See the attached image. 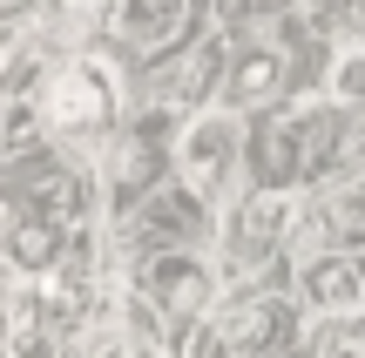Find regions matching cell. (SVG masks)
<instances>
[{
    "mask_svg": "<svg viewBox=\"0 0 365 358\" xmlns=\"http://www.w3.org/2000/svg\"><path fill=\"white\" fill-rule=\"evenodd\" d=\"M115 68L95 61V54H75V61H61L48 75V88H41V115H48L54 135H102L108 122H115Z\"/></svg>",
    "mask_w": 365,
    "mask_h": 358,
    "instance_id": "cell-1",
    "label": "cell"
},
{
    "mask_svg": "<svg viewBox=\"0 0 365 358\" xmlns=\"http://www.w3.org/2000/svg\"><path fill=\"white\" fill-rule=\"evenodd\" d=\"M237 156V115H203L190 135H182V169L196 176V183H210V176H223Z\"/></svg>",
    "mask_w": 365,
    "mask_h": 358,
    "instance_id": "cell-2",
    "label": "cell"
},
{
    "mask_svg": "<svg viewBox=\"0 0 365 358\" xmlns=\"http://www.w3.org/2000/svg\"><path fill=\"white\" fill-rule=\"evenodd\" d=\"M277 81H284V54L277 48H244V68H237V81H230V102L250 108V102H264Z\"/></svg>",
    "mask_w": 365,
    "mask_h": 358,
    "instance_id": "cell-3",
    "label": "cell"
},
{
    "mask_svg": "<svg viewBox=\"0 0 365 358\" xmlns=\"http://www.w3.org/2000/svg\"><path fill=\"white\" fill-rule=\"evenodd\" d=\"M325 95L331 102H365V48H339V61L325 75Z\"/></svg>",
    "mask_w": 365,
    "mask_h": 358,
    "instance_id": "cell-4",
    "label": "cell"
},
{
    "mask_svg": "<svg viewBox=\"0 0 365 358\" xmlns=\"http://www.w3.org/2000/svg\"><path fill=\"white\" fill-rule=\"evenodd\" d=\"M88 358H163V352H156V338H143V332H115V338H102Z\"/></svg>",
    "mask_w": 365,
    "mask_h": 358,
    "instance_id": "cell-5",
    "label": "cell"
},
{
    "mask_svg": "<svg viewBox=\"0 0 365 358\" xmlns=\"http://www.w3.org/2000/svg\"><path fill=\"white\" fill-rule=\"evenodd\" d=\"M14 318H21V284H14V264L0 257V345L14 338Z\"/></svg>",
    "mask_w": 365,
    "mask_h": 358,
    "instance_id": "cell-6",
    "label": "cell"
},
{
    "mask_svg": "<svg viewBox=\"0 0 365 358\" xmlns=\"http://www.w3.org/2000/svg\"><path fill=\"white\" fill-rule=\"evenodd\" d=\"M312 298H331V305H345V298H352V270H312Z\"/></svg>",
    "mask_w": 365,
    "mask_h": 358,
    "instance_id": "cell-7",
    "label": "cell"
},
{
    "mask_svg": "<svg viewBox=\"0 0 365 358\" xmlns=\"http://www.w3.org/2000/svg\"><path fill=\"white\" fill-rule=\"evenodd\" d=\"M237 7H244V14H257V7H277V0H237Z\"/></svg>",
    "mask_w": 365,
    "mask_h": 358,
    "instance_id": "cell-8",
    "label": "cell"
}]
</instances>
